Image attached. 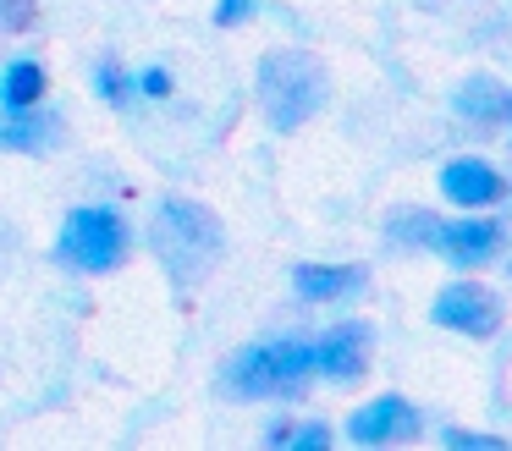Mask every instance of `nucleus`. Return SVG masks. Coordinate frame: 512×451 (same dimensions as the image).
<instances>
[{
  "label": "nucleus",
  "instance_id": "obj_1",
  "mask_svg": "<svg viewBox=\"0 0 512 451\" xmlns=\"http://www.w3.org/2000/svg\"><path fill=\"white\" fill-rule=\"evenodd\" d=\"M149 248H155L160 270H166L182 292H193V286L215 270V259H221V248H226L221 215L204 209L199 198H160L155 215H149Z\"/></svg>",
  "mask_w": 512,
  "mask_h": 451
},
{
  "label": "nucleus",
  "instance_id": "obj_2",
  "mask_svg": "<svg viewBox=\"0 0 512 451\" xmlns=\"http://www.w3.org/2000/svg\"><path fill=\"white\" fill-rule=\"evenodd\" d=\"M259 105H265L270 127L276 132H298L309 116H320L325 99H331V77L314 55L303 50H270L254 72Z\"/></svg>",
  "mask_w": 512,
  "mask_h": 451
},
{
  "label": "nucleus",
  "instance_id": "obj_3",
  "mask_svg": "<svg viewBox=\"0 0 512 451\" xmlns=\"http://www.w3.org/2000/svg\"><path fill=\"white\" fill-rule=\"evenodd\" d=\"M320 374L314 341H254L226 363V391L232 396H298L303 380Z\"/></svg>",
  "mask_w": 512,
  "mask_h": 451
},
{
  "label": "nucleus",
  "instance_id": "obj_4",
  "mask_svg": "<svg viewBox=\"0 0 512 451\" xmlns=\"http://www.w3.org/2000/svg\"><path fill=\"white\" fill-rule=\"evenodd\" d=\"M127 248H133V226L111 204H78L61 220V237H56V259L83 270V275L116 270L127 259Z\"/></svg>",
  "mask_w": 512,
  "mask_h": 451
},
{
  "label": "nucleus",
  "instance_id": "obj_5",
  "mask_svg": "<svg viewBox=\"0 0 512 451\" xmlns=\"http://www.w3.org/2000/svg\"><path fill=\"white\" fill-rule=\"evenodd\" d=\"M430 319H435V325H446V330H457V336L485 341V336H496V330H501V297L485 292V286H474V281H452V286L435 292Z\"/></svg>",
  "mask_w": 512,
  "mask_h": 451
},
{
  "label": "nucleus",
  "instance_id": "obj_6",
  "mask_svg": "<svg viewBox=\"0 0 512 451\" xmlns=\"http://www.w3.org/2000/svg\"><path fill=\"white\" fill-rule=\"evenodd\" d=\"M501 248H507V226L501 220H446L441 242H435V253L446 264H457V270H485Z\"/></svg>",
  "mask_w": 512,
  "mask_h": 451
},
{
  "label": "nucleus",
  "instance_id": "obj_7",
  "mask_svg": "<svg viewBox=\"0 0 512 451\" xmlns=\"http://www.w3.org/2000/svg\"><path fill=\"white\" fill-rule=\"evenodd\" d=\"M347 435L358 440V446H386V440H408L419 435V407L408 402V396H375V402H364L353 418H347Z\"/></svg>",
  "mask_w": 512,
  "mask_h": 451
},
{
  "label": "nucleus",
  "instance_id": "obj_8",
  "mask_svg": "<svg viewBox=\"0 0 512 451\" xmlns=\"http://www.w3.org/2000/svg\"><path fill=\"white\" fill-rule=\"evenodd\" d=\"M314 352H320V374L336 385H353L358 374L369 369V325H358V319H347V325L325 330L320 341H314Z\"/></svg>",
  "mask_w": 512,
  "mask_h": 451
},
{
  "label": "nucleus",
  "instance_id": "obj_9",
  "mask_svg": "<svg viewBox=\"0 0 512 451\" xmlns=\"http://www.w3.org/2000/svg\"><path fill=\"white\" fill-rule=\"evenodd\" d=\"M369 286L364 264H298L292 270V292L303 303H342V297H358Z\"/></svg>",
  "mask_w": 512,
  "mask_h": 451
},
{
  "label": "nucleus",
  "instance_id": "obj_10",
  "mask_svg": "<svg viewBox=\"0 0 512 451\" xmlns=\"http://www.w3.org/2000/svg\"><path fill=\"white\" fill-rule=\"evenodd\" d=\"M441 193L452 198V204H463V209H485V204H496V198L507 193V182H501V171L485 165V160H452L441 171Z\"/></svg>",
  "mask_w": 512,
  "mask_h": 451
},
{
  "label": "nucleus",
  "instance_id": "obj_11",
  "mask_svg": "<svg viewBox=\"0 0 512 451\" xmlns=\"http://www.w3.org/2000/svg\"><path fill=\"white\" fill-rule=\"evenodd\" d=\"M452 110L463 121H507V110H512V88L501 83V77H490V72H474V77H463L457 83V94H452Z\"/></svg>",
  "mask_w": 512,
  "mask_h": 451
},
{
  "label": "nucleus",
  "instance_id": "obj_12",
  "mask_svg": "<svg viewBox=\"0 0 512 451\" xmlns=\"http://www.w3.org/2000/svg\"><path fill=\"white\" fill-rule=\"evenodd\" d=\"M45 66L34 61V55H17L12 66H6V77H0V105H6V116H23V110H39V99H45Z\"/></svg>",
  "mask_w": 512,
  "mask_h": 451
},
{
  "label": "nucleus",
  "instance_id": "obj_13",
  "mask_svg": "<svg viewBox=\"0 0 512 451\" xmlns=\"http://www.w3.org/2000/svg\"><path fill=\"white\" fill-rule=\"evenodd\" d=\"M0 143H6V149H17V154L56 149V143H61V121H56V116H39V110L6 116V127H0Z\"/></svg>",
  "mask_w": 512,
  "mask_h": 451
},
{
  "label": "nucleus",
  "instance_id": "obj_14",
  "mask_svg": "<svg viewBox=\"0 0 512 451\" xmlns=\"http://www.w3.org/2000/svg\"><path fill=\"white\" fill-rule=\"evenodd\" d=\"M276 440H287V446H298V451H325L331 429L325 424H298V429H276Z\"/></svg>",
  "mask_w": 512,
  "mask_h": 451
},
{
  "label": "nucleus",
  "instance_id": "obj_15",
  "mask_svg": "<svg viewBox=\"0 0 512 451\" xmlns=\"http://www.w3.org/2000/svg\"><path fill=\"white\" fill-rule=\"evenodd\" d=\"M133 88L138 83H133V77H122V66H116V61L100 66V94L111 99V105H122V94H133Z\"/></svg>",
  "mask_w": 512,
  "mask_h": 451
},
{
  "label": "nucleus",
  "instance_id": "obj_16",
  "mask_svg": "<svg viewBox=\"0 0 512 451\" xmlns=\"http://www.w3.org/2000/svg\"><path fill=\"white\" fill-rule=\"evenodd\" d=\"M259 11V0H215V22L221 28H237V22H248Z\"/></svg>",
  "mask_w": 512,
  "mask_h": 451
},
{
  "label": "nucleus",
  "instance_id": "obj_17",
  "mask_svg": "<svg viewBox=\"0 0 512 451\" xmlns=\"http://www.w3.org/2000/svg\"><path fill=\"white\" fill-rule=\"evenodd\" d=\"M446 446H463V451H507V440H496V435H468V429H446Z\"/></svg>",
  "mask_w": 512,
  "mask_h": 451
},
{
  "label": "nucleus",
  "instance_id": "obj_18",
  "mask_svg": "<svg viewBox=\"0 0 512 451\" xmlns=\"http://www.w3.org/2000/svg\"><path fill=\"white\" fill-rule=\"evenodd\" d=\"M0 11H6V28H12V33H23L28 22H34V0H6Z\"/></svg>",
  "mask_w": 512,
  "mask_h": 451
},
{
  "label": "nucleus",
  "instance_id": "obj_19",
  "mask_svg": "<svg viewBox=\"0 0 512 451\" xmlns=\"http://www.w3.org/2000/svg\"><path fill=\"white\" fill-rule=\"evenodd\" d=\"M144 88H149V94H166L171 83H166V72H144Z\"/></svg>",
  "mask_w": 512,
  "mask_h": 451
},
{
  "label": "nucleus",
  "instance_id": "obj_20",
  "mask_svg": "<svg viewBox=\"0 0 512 451\" xmlns=\"http://www.w3.org/2000/svg\"><path fill=\"white\" fill-rule=\"evenodd\" d=\"M507 121H512V110H507Z\"/></svg>",
  "mask_w": 512,
  "mask_h": 451
}]
</instances>
